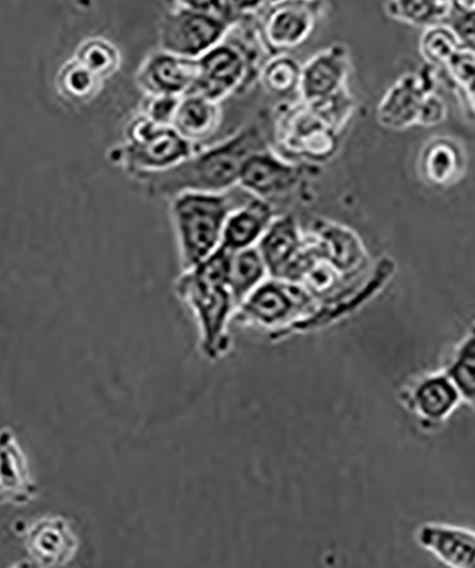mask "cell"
I'll list each match as a JSON object with an SVG mask.
<instances>
[{
    "label": "cell",
    "mask_w": 475,
    "mask_h": 568,
    "mask_svg": "<svg viewBox=\"0 0 475 568\" xmlns=\"http://www.w3.org/2000/svg\"><path fill=\"white\" fill-rule=\"evenodd\" d=\"M264 3L181 2L171 4L161 19L160 50L199 60L247 13H257Z\"/></svg>",
    "instance_id": "obj_3"
},
{
    "label": "cell",
    "mask_w": 475,
    "mask_h": 568,
    "mask_svg": "<svg viewBox=\"0 0 475 568\" xmlns=\"http://www.w3.org/2000/svg\"><path fill=\"white\" fill-rule=\"evenodd\" d=\"M181 98H146L141 110V115L153 121V123L165 126H173L176 109Z\"/></svg>",
    "instance_id": "obj_26"
},
{
    "label": "cell",
    "mask_w": 475,
    "mask_h": 568,
    "mask_svg": "<svg viewBox=\"0 0 475 568\" xmlns=\"http://www.w3.org/2000/svg\"><path fill=\"white\" fill-rule=\"evenodd\" d=\"M466 91L467 100L469 105L473 106V110L475 111V80L472 81L466 88L463 89Z\"/></svg>",
    "instance_id": "obj_28"
},
{
    "label": "cell",
    "mask_w": 475,
    "mask_h": 568,
    "mask_svg": "<svg viewBox=\"0 0 475 568\" xmlns=\"http://www.w3.org/2000/svg\"><path fill=\"white\" fill-rule=\"evenodd\" d=\"M244 45L224 40L196 60L199 75L189 94H199L221 104L231 93L250 83L254 62L252 53Z\"/></svg>",
    "instance_id": "obj_6"
},
{
    "label": "cell",
    "mask_w": 475,
    "mask_h": 568,
    "mask_svg": "<svg viewBox=\"0 0 475 568\" xmlns=\"http://www.w3.org/2000/svg\"><path fill=\"white\" fill-rule=\"evenodd\" d=\"M252 197L255 196L240 186L222 194L184 192L171 197V221L184 272L201 265L219 251L226 220Z\"/></svg>",
    "instance_id": "obj_2"
},
{
    "label": "cell",
    "mask_w": 475,
    "mask_h": 568,
    "mask_svg": "<svg viewBox=\"0 0 475 568\" xmlns=\"http://www.w3.org/2000/svg\"><path fill=\"white\" fill-rule=\"evenodd\" d=\"M305 166L277 156L270 149L252 154L242 166L238 186L247 194L274 205L300 187Z\"/></svg>",
    "instance_id": "obj_9"
},
{
    "label": "cell",
    "mask_w": 475,
    "mask_h": 568,
    "mask_svg": "<svg viewBox=\"0 0 475 568\" xmlns=\"http://www.w3.org/2000/svg\"><path fill=\"white\" fill-rule=\"evenodd\" d=\"M312 296L301 284L280 281L264 282L240 306L238 317L246 323L275 327L293 323L312 308Z\"/></svg>",
    "instance_id": "obj_8"
},
{
    "label": "cell",
    "mask_w": 475,
    "mask_h": 568,
    "mask_svg": "<svg viewBox=\"0 0 475 568\" xmlns=\"http://www.w3.org/2000/svg\"><path fill=\"white\" fill-rule=\"evenodd\" d=\"M196 75V60L159 50L144 60L135 81L146 98H184L194 88Z\"/></svg>",
    "instance_id": "obj_10"
},
{
    "label": "cell",
    "mask_w": 475,
    "mask_h": 568,
    "mask_svg": "<svg viewBox=\"0 0 475 568\" xmlns=\"http://www.w3.org/2000/svg\"><path fill=\"white\" fill-rule=\"evenodd\" d=\"M444 374L456 387L459 398L475 410V322L458 344Z\"/></svg>",
    "instance_id": "obj_19"
},
{
    "label": "cell",
    "mask_w": 475,
    "mask_h": 568,
    "mask_svg": "<svg viewBox=\"0 0 475 568\" xmlns=\"http://www.w3.org/2000/svg\"><path fill=\"white\" fill-rule=\"evenodd\" d=\"M34 555L42 561H58L65 556L69 550V541L62 530L48 529L40 530L32 541Z\"/></svg>",
    "instance_id": "obj_25"
},
{
    "label": "cell",
    "mask_w": 475,
    "mask_h": 568,
    "mask_svg": "<svg viewBox=\"0 0 475 568\" xmlns=\"http://www.w3.org/2000/svg\"><path fill=\"white\" fill-rule=\"evenodd\" d=\"M453 2H391L384 4L387 17L413 27H444Z\"/></svg>",
    "instance_id": "obj_20"
},
{
    "label": "cell",
    "mask_w": 475,
    "mask_h": 568,
    "mask_svg": "<svg viewBox=\"0 0 475 568\" xmlns=\"http://www.w3.org/2000/svg\"><path fill=\"white\" fill-rule=\"evenodd\" d=\"M232 253L220 247L201 265L185 271L176 288L200 320L206 346L224 347V333L235 302L229 275Z\"/></svg>",
    "instance_id": "obj_4"
},
{
    "label": "cell",
    "mask_w": 475,
    "mask_h": 568,
    "mask_svg": "<svg viewBox=\"0 0 475 568\" xmlns=\"http://www.w3.org/2000/svg\"><path fill=\"white\" fill-rule=\"evenodd\" d=\"M262 85L276 95L300 91L302 68L290 55L277 54L260 71Z\"/></svg>",
    "instance_id": "obj_21"
},
{
    "label": "cell",
    "mask_w": 475,
    "mask_h": 568,
    "mask_svg": "<svg viewBox=\"0 0 475 568\" xmlns=\"http://www.w3.org/2000/svg\"><path fill=\"white\" fill-rule=\"evenodd\" d=\"M459 45L456 36L447 27L429 28L421 40V52L429 65H447Z\"/></svg>",
    "instance_id": "obj_23"
},
{
    "label": "cell",
    "mask_w": 475,
    "mask_h": 568,
    "mask_svg": "<svg viewBox=\"0 0 475 568\" xmlns=\"http://www.w3.org/2000/svg\"><path fill=\"white\" fill-rule=\"evenodd\" d=\"M221 119V104L199 94H186L176 109L173 129L195 146L216 133Z\"/></svg>",
    "instance_id": "obj_17"
},
{
    "label": "cell",
    "mask_w": 475,
    "mask_h": 568,
    "mask_svg": "<svg viewBox=\"0 0 475 568\" xmlns=\"http://www.w3.org/2000/svg\"><path fill=\"white\" fill-rule=\"evenodd\" d=\"M444 114H446L444 101L438 99L437 95L429 94L428 98L424 100L421 114H418L417 124H422L424 126L436 125L442 123Z\"/></svg>",
    "instance_id": "obj_27"
},
{
    "label": "cell",
    "mask_w": 475,
    "mask_h": 568,
    "mask_svg": "<svg viewBox=\"0 0 475 568\" xmlns=\"http://www.w3.org/2000/svg\"><path fill=\"white\" fill-rule=\"evenodd\" d=\"M266 149L264 131L260 125H251L211 149L195 151L174 169L133 176L153 195L173 197L184 192L222 194L238 186L245 161Z\"/></svg>",
    "instance_id": "obj_1"
},
{
    "label": "cell",
    "mask_w": 475,
    "mask_h": 568,
    "mask_svg": "<svg viewBox=\"0 0 475 568\" xmlns=\"http://www.w3.org/2000/svg\"><path fill=\"white\" fill-rule=\"evenodd\" d=\"M418 545L449 568H475V531L458 526L427 524L418 527Z\"/></svg>",
    "instance_id": "obj_13"
},
{
    "label": "cell",
    "mask_w": 475,
    "mask_h": 568,
    "mask_svg": "<svg viewBox=\"0 0 475 568\" xmlns=\"http://www.w3.org/2000/svg\"><path fill=\"white\" fill-rule=\"evenodd\" d=\"M322 3L280 2L264 3L260 9V33L266 48L282 53L300 48L312 33L322 18Z\"/></svg>",
    "instance_id": "obj_7"
},
{
    "label": "cell",
    "mask_w": 475,
    "mask_h": 568,
    "mask_svg": "<svg viewBox=\"0 0 475 568\" xmlns=\"http://www.w3.org/2000/svg\"><path fill=\"white\" fill-rule=\"evenodd\" d=\"M351 70L348 54L341 44L322 50L302 68L300 93L302 103L323 104L346 94Z\"/></svg>",
    "instance_id": "obj_11"
},
{
    "label": "cell",
    "mask_w": 475,
    "mask_h": 568,
    "mask_svg": "<svg viewBox=\"0 0 475 568\" xmlns=\"http://www.w3.org/2000/svg\"><path fill=\"white\" fill-rule=\"evenodd\" d=\"M467 159L463 145L449 136L428 141L421 154L418 169L424 181L436 186H448L462 180Z\"/></svg>",
    "instance_id": "obj_16"
},
{
    "label": "cell",
    "mask_w": 475,
    "mask_h": 568,
    "mask_svg": "<svg viewBox=\"0 0 475 568\" xmlns=\"http://www.w3.org/2000/svg\"><path fill=\"white\" fill-rule=\"evenodd\" d=\"M433 75L407 74L387 91L378 106V121L388 129L417 123L424 100L433 94Z\"/></svg>",
    "instance_id": "obj_12"
},
{
    "label": "cell",
    "mask_w": 475,
    "mask_h": 568,
    "mask_svg": "<svg viewBox=\"0 0 475 568\" xmlns=\"http://www.w3.org/2000/svg\"><path fill=\"white\" fill-rule=\"evenodd\" d=\"M128 139L119 160L133 175L174 169L196 151L173 126L155 124L141 114L131 121Z\"/></svg>",
    "instance_id": "obj_5"
},
{
    "label": "cell",
    "mask_w": 475,
    "mask_h": 568,
    "mask_svg": "<svg viewBox=\"0 0 475 568\" xmlns=\"http://www.w3.org/2000/svg\"><path fill=\"white\" fill-rule=\"evenodd\" d=\"M459 44L475 50V2H453L446 24Z\"/></svg>",
    "instance_id": "obj_24"
},
{
    "label": "cell",
    "mask_w": 475,
    "mask_h": 568,
    "mask_svg": "<svg viewBox=\"0 0 475 568\" xmlns=\"http://www.w3.org/2000/svg\"><path fill=\"white\" fill-rule=\"evenodd\" d=\"M275 220L274 205L252 197L246 204L236 207L226 220L221 247L235 253L257 246Z\"/></svg>",
    "instance_id": "obj_14"
},
{
    "label": "cell",
    "mask_w": 475,
    "mask_h": 568,
    "mask_svg": "<svg viewBox=\"0 0 475 568\" xmlns=\"http://www.w3.org/2000/svg\"><path fill=\"white\" fill-rule=\"evenodd\" d=\"M79 59V63L99 79L113 74L120 65L119 50L104 39H92L85 42L80 50Z\"/></svg>",
    "instance_id": "obj_22"
},
{
    "label": "cell",
    "mask_w": 475,
    "mask_h": 568,
    "mask_svg": "<svg viewBox=\"0 0 475 568\" xmlns=\"http://www.w3.org/2000/svg\"><path fill=\"white\" fill-rule=\"evenodd\" d=\"M459 400L456 387L444 373L427 375L408 393V405L424 424L444 423Z\"/></svg>",
    "instance_id": "obj_15"
},
{
    "label": "cell",
    "mask_w": 475,
    "mask_h": 568,
    "mask_svg": "<svg viewBox=\"0 0 475 568\" xmlns=\"http://www.w3.org/2000/svg\"><path fill=\"white\" fill-rule=\"evenodd\" d=\"M267 268L257 247L232 253L230 262V291L240 307L256 287L265 282Z\"/></svg>",
    "instance_id": "obj_18"
}]
</instances>
